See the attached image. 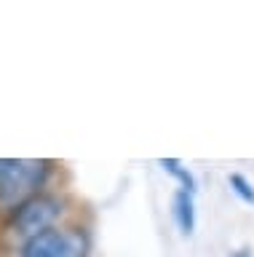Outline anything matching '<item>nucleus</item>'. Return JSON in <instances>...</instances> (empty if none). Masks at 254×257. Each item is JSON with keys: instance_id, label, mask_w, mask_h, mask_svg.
<instances>
[{"instance_id": "obj_5", "label": "nucleus", "mask_w": 254, "mask_h": 257, "mask_svg": "<svg viewBox=\"0 0 254 257\" xmlns=\"http://www.w3.org/2000/svg\"><path fill=\"white\" fill-rule=\"evenodd\" d=\"M158 166H161L163 172L169 174V177L179 185L182 190L198 193V180H195V174L190 172V169H187L185 164H182L179 158H158Z\"/></svg>"}, {"instance_id": "obj_2", "label": "nucleus", "mask_w": 254, "mask_h": 257, "mask_svg": "<svg viewBox=\"0 0 254 257\" xmlns=\"http://www.w3.org/2000/svg\"><path fill=\"white\" fill-rule=\"evenodd\" d=\"M65 209H67L65 196L51 193V190L41 193L38 198L27 201L22 209H17L11 217L3 220V230H0L3 244L9 246L11 252H19L22 246L30 244L33 238H38L41 233L62 225Z\"/></svg>"}, {"instance_id": "obj_6", "label": "nucleus", "mask_w": 254, "mask_h": 257, "mask_svg": "<svg viewBox=\"0 0 254 257\" xmlns=\"http://www.w3.org/2000/svg\"><path fill=\"white\" fill-rule=\"evenodd\" d=\"M227 185H230V190H233L235 196L243 201V204L254 206V185H251L249 180H246L243 174H238V172L227 174Z\"/></svg>"}, {"instance_id": "obj_7", "label": "nucleus", "mask_w": 254, "mask_h": 257, "mask_svg": "<svg viewBox=\"0 0 254 257\" xmlns=\"http://www.w3.org/2000/svg\"><path fill=\"white\" fill-rule=\"evenodd\" d=\"M235 257H251L249 252H235Z\"/></svg>"}, {"instance_id": "obj_3", "label": "nucleus", "mask_w": 254, "mask_h": 257, "mask_svg": "<svg viewBox=\"0 0 254 257\" xmlns=\"http://www.w3.org/2000/svg\"><path fill=\"white\" fill-rule=\"evenodd\" d=\"M89 252L91 233L83 225L62 222L25 244L17 252V257H89Z\"/></svg>"}, {"instance_id": "obj_1", "label": "nucleus", "mask_w": 254, "mask_h": 257, "mask_svg": "<svg viewBox=\"0 0 254 257\" xmlns=\"http://www.w3.org/2000/svg\"><path fill=\"white\" fill-rule=\"evenodd\" d=\"M54 161L46 158H0V220L11 217L27 201L46 193Z\"/></svg>"}, {"instance_id": "obj_4", "label": "nucleus", "mask_w": 254, "mask_h": 257, "mask_svg": "<svg viewBox=\"0 0 254 257\" xmlns=\"http://www.w3.org/2000/svg\"><path fill=\"white\" fill-rule=\"evenodd\" d=\"M171 217L177 225L179 236H193L198 225V212H195V193L177 188L171 196Z\"/></svg>"}]
</instances>
